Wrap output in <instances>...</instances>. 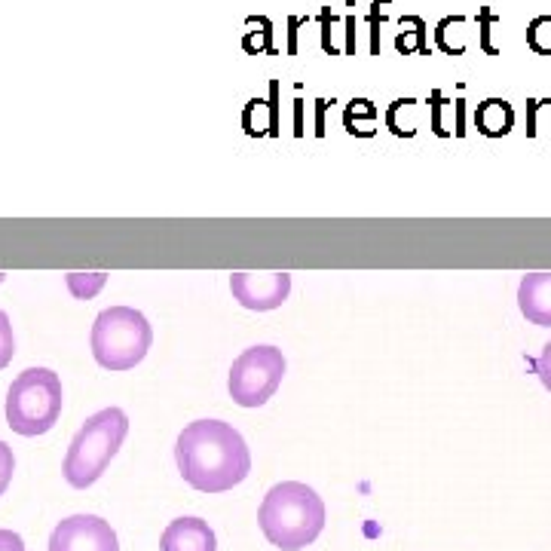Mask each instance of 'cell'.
Masks as SVG:
<instances>
[{
	"label": "cell",
	"instance_id": "2e32d148",
	"mask_svg": "<svg viewBox=\"0 0 551 551\" xmlns=\"http://www.w3.org/2000/svg\"><path fill=\"white\" fill-rule=\"evenodd\" d=\"M466 22L469 19L463 13H457V16H444L435 25V46H438V53H444V56H463L466 53V40H463Z\"/></svg>",
	"mask_w": 551,
	"mask_h": 551
},
{
	"label": "cell",
	"instance_id": "8992f818",
	"mask_svg": "<svg viewBox=\"0 0 551 551\" xmlns=\"http://www.w3.org/2000/svg\"><path fill=\"white\" fill-rule=\"evenodd\" d=\"M285 377V356L282 349L270 343L248 346L245 353L230 365L227 389L239 408H261L276 395Z\"/></svg>",
	"mask_w": 551,
	"mask_h": 551
},
{
	"label": "cell",
	"instance_id": "603a6c76",
	"mask_svg": "<svg viewBox=\"0 0 551 551\" xmlns=\"http://www.w3.org/2000/svg\"><path fill=\"white\" fill-rule=\"evenodd\" d=\"M392 0H374L371 4V13H368V34H371V43H368V49H371V56H380V46H383V40H380V28H383V22H386V13H383V7H389Z\"/></svg>",
	"mask_w": 551,
	"mask_h": 551
},
{
	"label": "cell",
	"instance_id": "cb8c5ba5",
	"mask_svg": "<svg viewBox=\"0 0 551 551\" xmlns=\"http://www.w3.org/2000/svg\"><path fill=\"white\" fill-rule=\"evenodd\" d=\"M16 356V337H13V325L10 316L0 310V371H4Z\"/></svg>",
	"mask_w": 551,
	"mask_h": 551
},
{
	"label": "cell",
	"instance_id": "d6a6232c",
	"mask_svg": "<svg viewBox=\"0 0 551 551\" xmlns=\"http://www.w3.org/2000/svg\"><path fill=\"white\" fill-rule=\"evenodd\" d=\"M0 282H4V273H0Z\"/></svg>",
	"mask_w": 551,
	"mask_h": 551
},
{
	"label": "cell",
	"instance_id": "d6986e66",
	"mask_svg": "<svg viewBox=\"0 0 551 551\" xmlns=\"http://www.w3.org/2000/svg\"><path fill=\"white\" fill-rule=\"evenodd\" d=\"M105 282H108V273H68L65 276V285H68L71 297H77V300H92L105 288Z\"/></svg>",
	"mask_w": 551,
	"mask_h": 551
},
{
	"label": "cell",
	"instance_id": "8fae6325",
	"mask_svg": "<svg viewBox=\"0 0 551 551\" xmlns=\"http://www.w3.org/2000/svg\"><path fill=\"white\" fill-rule=\"evenodd\" d=\"M279 83L273 80L270 83V98L264 102V98H252L245 108H242V129L245 135H252V138H276L279 135Z\"/></svg>",
	"mask_w": 551,
	"mask_h": 551
},
{
	"label": "cell",
	"instance_id": "5bb4252c",
	"mask_svg": "<svg viewBox=\"0 0 551 551\" xmlns=\"http://www.w3.org/2000/svg\"><path fill=\"white\" fill-rule=\"evenodd\" d=\"M245 34H242V49L248 56H276V46H273V22L267 16H248L245 19Z\"/></svg>",
	"mask_w": 551,
	"mask_h": 551
},
{
	"label": "cell",
	"instance_id": "ac0fdd59",
	"mask_svg": "<svg viewBox=\"0 0 551 551\" xmlns=\"http://www.w3.org/2000/svg\"><path fill=\"white\" fill-rule=\"evenodd\" d=\"M454 117V102L441 92V89H432L429 92V126H432V132L438 135V138H450L454 132H450V126H447V120L444 117Z\"/></svg>",
	"mask_w": 551,
	"mask_h": 551
},
{
	"label": "cell",
	"instance_id": "e0dca14e",
	"mask_svg": "<svg viewBox=\"0 0 551 551\" xmlns=\"http://www.w3.org/2000/svg\"><path fill=\"white\" fill-rule=\"evenodd\" d=\"M411 108H417V98H395V102L386 108L383 123H386V129H389L392 135H398V138H414V135H417V129L405 123V114H408Z\"/></svg>",
	"mask_w": 551,
	"mask_h": 551
},
{
	"label": "cell",
	"instance_id": "d4e9b609",
	"mask_svg": "<svg viewBox=\"0 0 551 551\" xmlns=\"http://www.w3.org/2000/svg\"><path fill=\"white\" fill-rule=\"evenodd\" d=\"M13 472H16L13 447H7V441L0 438V496L7 493V487H10V481H13Z\"/></svg>",
	"mask_w": 551,
	"mask_h": 551
},
{
	"label": "cell",
	"instance_id": "ba28073f",
	"mask_svg": "<svg viewBox=\"0 0 551 551\" xmlns=\"http://www.w3.org/2000/svg\"><path fill=\"white\" fill-rule=\"evenodd\" d=\"M230 291L239 300V307L270 313L279 310L291 294V276L288 273H233Z\"/></svg>",
	"mask_w": 551,
	"mask_h": 551
},
{
	"label": "cell",
	"instance_id": "277c9868",
	"mask_svg": "<svg viewBox=\"0 0 551 551\" xmlns=\"http://www.w3.org/2000/svg\"><path fill=\"white\" fill-rule=\"evenodd\" d=\"M150 343H154V328L144 319V313L132 307H111L95 316L89 346L95 362L105 371H132L144 362Z\"/></svg>",
	"mask_w": 551,
	"mask_h": 551
},
{
	"label": "cell",
	"instance_id": "7402d4cb",
	"mask_svg": "<svg viewBox=\"0 0 551 551\" xmlns=\"http://www.w3.org/2000/svg\"><path fill=\"white\" fill-rule=\"evenodd\" d=\"M527 46L536 56H551V16H536L527 25Z\"/></svg>",
	"mask_w": 551,
	"mask_h": 551
},
{
	"label": "cell",
	"instance_id": "52a82bcc",
	"mask_svg": "<svg viewBox=\"0 0 551 551\" xmlns=\"http://www.w3.org/2000/svg\"><path fill=\"white\" fill-rule=\"evenodd\" d=\"M49 551H120L114 527L98 515H71L56 524Z\"/></svg>",
	"mask_w": 551,
	"mask_h": 551
},
{
	"label": "cell",
	"instance_id": "4dcf8cb0",
	"mask_svg": "<svg viewBox=\"0 0 551 551\" xmlns=\"http://www.w3.org/2000/svg\"><path fill=\"white\" fill-rule=\"evenodd\" d=\"M454 135L457 138L466 135V102H463V98H457V102H454Z\"/></svg>",
	"mask_w": 551,
	"mask_h": 551
},
{
	"label": "cell",
	"instance_id": "30bf717a",
	"mask_svg": "<svg viewBox=\"0 0 551 551\" xmlns=\"http://www.w3.org/2000/svg\"><path fill=\"white\" fill-rule=\"evenodd\" d=\"M518 310L530 325L551 328V273H527L521 279Z\"/></svg>",
	"mask_w": 551,
	"mask_h": 551
},
{
	"label": "cell",
	"instance_id": "4fadbf2b",
	"mask_svg": "<svg viewBox=\"0 0 551 551\" xmlns=\"http://www.w3.org/2000/svg\"><path fill=\"white\" fill-rule=\"evenodd\" d=\"M398 31L395 34V49L402 56H432L429 46V28L423 16H402L398 19Z\"/></svg>",
	"mask_w": 551,
	"mask_h": 551
},
{
	"label": "cell",
	"instance_id": "6da1fadb",
	"mask_svg": "<svg viewBox=\"0 0 551 551\" xmlns=\"http://www.w3.org/2000/svg\"><path fill=\"white\" fill-rule=\"evenodd\" d=\"M181 478L199 493H227L252 472L245 438L224 420H196L175 441Z\"/></svg>",
	"mask_w": 551,
	"mask_h": 551
},
{
	"label": "cell",
	"instance_id": "1f68e13d",
	"mask_svg": "<svg viewBox=\"0 0 551 551\" xmlns=\"http://www.w3.org/2000/svg\"><path fill=\"white\" fill-rule=\"evenodd\" d=\"M328 105L331 102H325V98H319V102H316V135L319 138L325 135V111H328Z\"/></svg>",
	"mask_w": 551,
	"mask_h": 551
},
{
	"label": "cell",
	"instance_id": "9a60e30c",
	"mask_svg": "<svg viewBox=\"0 0 551 551\" xmlns=\"http://www.w3.org/2000/svg\"><path fill=\"white\" fill-rule=\"evenodd\" d=\"M380 111L377 105L371 102V98H353V102L346 105L343 111V126L349 135H356V138H374V123H377Z\"/></svg>",
	"mask_w": 551,
	"mask_h": 551
},
{
	"label": "cell",
	"instance_id": "ffe728a7",
	"mask_svg": "<svg viewBox=\"0 0 551 551\" xmlns=\"http://www.w3.org/2000/svg\"><path fill=\"white\" fill-rule=\"evenodd\" d=\"M475 22H478V46H481V53L484 56H499V46L493 43V28L503 25V16H496L490 7H481Z\"/></svg>",
	"mask_w": 551,
	"mask_h": 551
},
{
	"label": "cell",
	"instance_id": "3957f363",
	"mask_svg": "<svg viewBox=\"0 0 551 551\" xmlns=\"http://www.w3.org/2000/svg\"><path fill=\"white\" fill-rule=\"evenodd\" d=\"M129 432V417L120 408H105L92 414L80 432L71 438L68 454H65V481L77 490L92 487L98 478L105 475L111 460L117 457V450L123 447Z\"/></svg>",
	"mask_w": 551,
	"mask_h": 551
},
{
	"label": "cell",
	"instance_id": "7a4b0ae2",
	"mask_svg": "<svg viewBox=\"0 0 551 551\" xmlns=\"http://www.w3.org/2000/svg\"><path fill=\"white\" fill-rule=\"evenodd\" d=\"M258 524L270 545L282 551H300L313 545L325 530V503L310 484L282 481L264 496Z\"/></svg>",
	"mask_w": 551,
	"mask_h": 551
},
{
	"label": "cell",
	"instance_id": "484cf974",
	"mask_svg": "<svg viewBox=\"0 0 551 551\" xmlns=\"http://www.w3.org/2000/svg\"><path fill=\"white\" fill-rule=\"evenodd\" d=\"M319 25H322V49H325L328 56H337L340 49H337V43H334V37H331V28H334V25H340V19L331 13V7H325V10H322Z\"/></svg>",
	"mask_w": 551,
	"mask_h": 551
},
{
	"label": "cell",
	"instance_id": "f1b7e54d",
	"mask_svg": "<svg viewBox=\"0 0 551 551\" xmlns=\"http://www.w3.org/2000/svg\"><path fill=\"white\" fill-rule=\"evenodd\" d=\"M0 551H28L22 536L13 530H0Z\"/></svg>",
	"mask_w": 551,
	"mask_h": 551
},
{
	"label": "cell",
	"instance_id": "9c48e42d",
	"mask_svg": "<svg viewBox=\"0 0 551 551\" xmlns=\"http://www.w3.org/2000/svg\"><path fill=\"white\" fill-rule=\"evenodd\" d=\"M160 551H218V539L203 518H175L160 536Z\"/></svg>",
	"mask_w": 551,
	"mask_h": 551
},
{
	"label": "cell",
	"instance_id": "44dd1931",
	"mask_svg": "<svg viewBox=\"0 0 551 551\" xmlns=\"http://www.w3.org/2000/svg\"><path fill=\"white\" fill-rule=\"evenodd\" d=\"M542 129L551 135V98H530L527 102V138H536Z\"/></svg>",
	"mask_w": 551,
	"mask_h": 551
},
{
	"label": "cell",
	"instance_id": "7c38bea8",
	"mask_svg": "<svg viewBox=\"0 0 551 551\" xmlns=\"http://www.w3.org/2000/svg\"><path fill=\"white\" fill-rule=\"evenodd\" d=\"M472 120L484 138H506L515 129V108L506 98H484L475 108Z\"/></svg>",
	"mask_w": 551,
	"mask_h": 551
},
{
	"label": "cell",
	"instance_id": "f546056e",
	"mask_svg": "<svg viewBox=\"0 0 551 551\" xmlns=\"http://www.w3.org/2000/svg\"><path fill=\"white\" fill-rule=\"evenodd\" d=\"M343 25H346V46H343V53L346 56H356V16L353 13H349L346 19H343Z\"/></svg>",
	"mask_w": 551,
	"mask_h": 551
},
{
	"label": "cell",
	"instance_id": "4316f807",
	"mask_svg": "<svg viewBox=\"0 0 551 551\" xmlns=\"http://www.w3.org/2000/svg\"><path fill=\"white\" fill-rule=\"evenodd\" d=\"M310 25V16H288V46H285V53L288 56H297L300 53V28H307Z\"/></svg>",
	"mask_w": 551,
	"mask_h": 551
},
{
	"label": "cell",
	"instance_id": "5b68a950",
	"mask_svg": "<svg viewBox=\"0 0 551 551\" xmlns=\"http://www.w3.org/2000/svg\"><path fill=\"white\" fill-rule=\"evenodd\" d=\"M65 392L56 371L28 368L22 371L7 392V423L22 438L46 435L62 417Z\"/></svg>",
	"mask_w": 551,
	"mask_h": 551
},
{
	"label": "cell",
	"instance_id": "83f0119b",
	"mask_svg": "<svg viewBox=\"0 0 551 551\" xmlns=\"http://www.w3.org/2000/svg\"><path fill=\"white\" fill-rule=\"evenodd\" d=\"M536 374H539L542 386L551 392V340L542 346V353H539V359H536Z\"/></svg>",
	"mask_w": 551,
	"mask_h": 551
}]
</instances>
